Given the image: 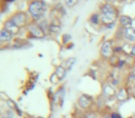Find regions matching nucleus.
Instances as JSON below:
<instances>
[{"instance_id":"f257e3e1","label":"nucleus","mask_w":135,"mask_h":118,"mask_svg":"<svg viewBox=\"0 0 135 118\" xmlns=\"http://www.w3.org/2000/svg\"><path fill=\"white\" fill-rule=\"evenodd\" d=\"M118 18V12L116 8L109 4H105L101 8V19L102 22L105 25H111L115 23Z\"/></svg>"},{"instance_id":"f03ea898","label":"nucleus","mask_w":135,"mask_h":118,"mask_svg":"<svg viewBox=\"0 0 135 118\" xmlns=\"http://www.w3.org/2000/svg\"><path fill=\"white\" fill-rule=\"evenodd\" d=\"M45 10H46V4L42 0L32 1L29 6V12H30L31 16L36 20L43 17Z\"/></svg>"},{"instance_id":"7ed1b4c3","label":"nucleus","mask_w":135,"mask_h":118,"mask_svg":"<svg viewBox=\"0 0 135 118\" xmlns=\"http://www.w3.org/2000/svg\"><path fill=\"white\" fill-rule=\"evenodd\" d=\"M10 19H11L19 28L24 26L27 22V17H26V15H25V13H23V12H18V13L14 14L13 17Z\"/></svg>"},{"instance_id":"20e7f679","label":"nucleus","mask_w":135,"mask_h":118,"mask_svg":"<svg viewBox=\"0 0 135 118\" xmlns=\"http://www.w3.org/2000/svg\"><path fill=\"white\" fill-rule=\"evenodd\" d=\"M4 29L8 32H9L11 34H17L20 32V28L11 20V19H8L5 22L4 24Z\"/></svg>"},{"instance_id":"39448f33","label":"nucleus","mask_w":135,"mask_h":118,"mask_svg":"<svg viewBox=\"0 0 135 118\" xmlns=\"http://www.w3.org/2000/svg\"><path fill=\"white\" fill-rule=\"evenodd\" d=\"M112 46H111V43L109 41H107L103 43L101 47V54L105 57H110L112 55Z\"/></svg>"},{"instance_id":"423d86ee","label":"nucleus","mask_w":135,"mask_h":118,"mask_svg":"<svg viewBox=\"0 0 135 118\" xmlns=\"http://www.w3.org/2000/svg\"><path fill=\"white\" fill-rule=\"evenodd\" d=\"M30 32L36 38H44L45 37V32L39 25H32L30 27Z\"/></svg>"},{"instance_id":"0eeeda50","label":"nucleus","mask_w":135,"mask_h":118,"mask_svg":"<svg viewBox=\"0 0 135 118\" xmlns=\"http://www.w3.org/2000/svg\"><path fill=\"white\" fill-rule=\"evenodd\" d=\"M124 38L129 43L135 42V29L132 27L125 28L124 30Z\"/></svg>"},{"instance_id":"6e6552de","label":"nucleus","mask_w":135,"mask_h":118,"mask_svg":"<svg viewBox=\"0 0 135 118\" xmlns=\"http://www.w3.org/2000/svg\"><path fill=\"white\" fill-rule=\"evenodd\" d=\"M78 103H79L80 107H81V108H88L89 105L91 104V99L88 97V96L83 95L79 98Z\"/></svg>"},{"instance_id":"1a4fd4ad","label":"nucleus","mask_w":135,"mask_h":118,"mask_svg":"<svg viewBox=\"0 0 135 118\" xmlns=\"http://www.w3.org/2000/svg\"><path fill=\"white\" fill-rule=\"evenodd\" d=\"M119 21L120 24L123 27H125V28H129V27H131V24H132V19L126 15L121 16L119 19Z\"/></svg>"},{"instance_id":"9d476101","label":"nucleus","mask_w":135,"mask_h":118,"mask_svg":"<svg viewBox=\"0 0 135 118\" xmlns=\"http://www.w3.org/2000/svg\"><path fill=\"white\" fill-rule=\"evenodd\" d=\"M12 36L13 34H11L9 32L6 30L5 29H3L1 30V33H0V41L1 42H9L12 39Z\"/></svg>"},{"instance_id":"9b49d317","label":"nucleus","mask_w":135,"mask_h":118,"mask_svg":"<svg viewBox=\"0 0 135 118\" xmlns=\"http://www.w3.org/2000/svg\"><path fill=\"white\" fill-rule=\"evenodd\" d=\"M66 74H67V71H66L65 68H63V66H58V68H56V74H55V75L57 77V79H59V80H61V79H63L64 78L66 77Z\"/></svg>"},{"instance_id":"f8f14e48","label":"nucleus","mask_w":135,"mask_h":118,"mask_svg":"<svg viewBox=\"0 0 135 118\" xmlns=\"http://www.w3.org/2000/svg\"><path fill=\"white\" fill-rule=\"evenodd\" d=\"M104 93L107 96H112L116 93V91H115L114 88L111 87L110 85H105V86L104 87Z\"/></svg>"},{"instance_id":"ddd939ff","label":"nucleus","mask_w":135,"mask_h":118,"mask_svg":"<svg viewBox=\"0 0 135 118\" xmlns=\"http://www.w3.org/2000/svg\"><path fill=\"white\" fill-rule=\"evenodd\" d=\"M118 99L119 100V101H124V100H126V98H127V92H126L125 90H120L119 91H118Z\"/></svg>"},{"instance_id":"4468645a","label":"nucleus","mask_w":135,"mask_h":118,"mask_svg":"<svg viewBox=\"0 0 135 118\" xmlns=\"http://www.w3.org/2000/svg\"><path fill=\"white\" fill-rule=\"evenodd\" d=\"M74 63H75V58H70V59H68V60L65 62L66 68H67L68 69H70L71 66L74 65Z\"/></svg>"},{"instance_id":"2eb2a0df","label":"nucleus","mask_w":135,"mask_h":118,"mask_svg":"<svg viewBox=\"0 0 135 118\" xmlns=\"http://www.w3.org/2000/svg\"><path fill=\"white\" fill-rule=\"evenodd\" d=\"M78 1H79V0H65V3L68 7L72 8V7H74L75 5H77Z\"/></svg>"},{"instance_id":"dca6fc26","label":"nucleus","mask_w":135,"mask_h":118,"mask_svg":"<svg viewBox=\"0 0 135 118\" xmlns=\"http://www.w3.org/2000/svg\"><path fill=\"white\" fill-rule=\"evenodd\" d=\"M111 118H122V117L119 114H118V112H113V114H111Z\"/></svg>"},{"instance_id":"f3484780","label":"nucleus","mask_w":135,"mask_h":118,"mask_svg":"<svg viewBox=\"0 0 135 118\" xmlns=\"http://www.w3.org/2000/svg\"><path fill=\"white\" fill-rule=\"evenodd\" d=\"M129 80H135V70H133L131 73V75H129Z\"/></svg>"},{"instance_id":"a211bd4d","label":"nucleus","mask_w":135,"mask_h":118,"mask_svg":"<svg viewBox=\"0 0 135 118\" xmlns=\"http://www.w3.org/2000/svg\"><path fill=\"white\" fill-rule=\"evenodd\" d=\"M94 23H97L98 22V15H93V17L91 18V20H94Z\"/></svg>"},{"instance_id":"6ab92c4d","label":"nucleus","mask_w":135,"mask_h":118,"mask_svg":"<svg viewBox=\"0 0 135 118\" xmlns=\"http://www.w3.org/2000/svg\"><path fill=\"white\" fill-rule=\"evenodd\" d=\"M131 54H133V55H135V45L134 46L132 47V48H131Z\"/></svg>"},{"instance_id":"aec40b11","label":"nucleus","mask_w":135,"mask_h":118,"mask_svg":"<svg viewBox=\"0 0 135 118\" xmlns=\"http://www.w3.org/2000/svg\"><path fill=\"white\" fill-rule=\"evenodd\" d=\"M86 118H97L95 115H94V114H89V115H87Z\"/></svg>"},{"instance_id":"412c9836","label":"nucleus","mask_w":135,"mask_h":118,"mask_svg":"<svg viewBox=\"0 0 135 118\" xmlns=\"http://www.w3.org/2000/svg\"><path fill=\"white\" fill-rule=\"evenodd\" d=\"M107 2H113V1H115V0H107Z\"/></svg>"},{"instance_id":"4be33fe9","label":"nucleus","mask_w":135,"mask_h":118,"mask_svg":"<svg viewBox=\"0 0 135 118\" xmlns=\"http://www.w3.org/2000/svg\"><path fill=\"white\" fill-rule=\"evenodd\" d=\"M105 118H111V116H109V115H107V116H105Z\"/></svg>"},{"instance_id":"5701e85b","label":"nucleus","mask_w":135,"mask_h":118,"mask_svg":"<svg viewBox=\"0 0 135 118\" xmlns=\"http://www.w3.org/2000/svg\"><path fill=\"white\" fill-rule=\"evenodd\" d=\"M120 1H127V0H120Z\"/></svg>"},{"instance_id":"b1692460","label":"nucleus","mask_w":135,"mask_h":118,"mask_svg":"<svg viewBox=\"0 0 135 118\" xmlns=\"http://www.w3.org/2000/svg\"><path fill=\"white\" fill-rule=\"evenodd\" d=\"M38 118H43V117H38Z\"/></svg>"}]
</instances>
